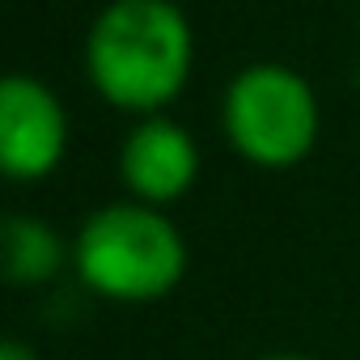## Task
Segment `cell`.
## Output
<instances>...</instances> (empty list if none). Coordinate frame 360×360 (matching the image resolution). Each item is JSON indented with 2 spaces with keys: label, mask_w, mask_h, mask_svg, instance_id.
Listing matches in <instances>:
<instances>
[{
  "label": "cell",
  "mask_w": 360,
  "mask_h": 360,
  "mask_svg": "<svg viewBox=\"0 0 360 360\" xmlns=\"http://www.w3.org/2000/svg\"><path fill=\"white\" fill-rule=\"evenodd\" d=\"M0 360H39V356L26 339H5L0 343Z\"/></svg>",
  "instance_id": "cell-7"
},
{
  "label": "cell",
  "mask_w": 360,
  "mask_h": 360,
  "mask_svg": "<svg viewBox=\"0 0 360 360\" xmlns=\"http://www.w3.org/2000/svg\"><path fill=\"white\" fill-rule=\"evenodd\" d=\"M178 5H183V0H178Z\"/></svg>",
  "instance_id": "cell-9"
},
{
  "label": "cell",
  "mask_w": 360,
  "mask_h": 360,
  "mask_svg": "<svg viewBox=\"0 0 360 360\" xmlns=\"http://www.w3.org/2000/svg\"><path fill=\"white\" fill-rule=\"evenodd\" d=\"M0 259H5V276L18 288H39L51 284L68 263H72V246H64L60 229L47 225L43 217H9L5 233H0Z\"/></svg>",
  "instance_id": "cell-6"
},
{
  "label": "cell",
  "mask_w": 360,
  "mask_h": 360,
  "mask_svg": "<svg viewBox=\"0 0 360 360\" xmlns=\"http://www.w3.org/2000/svg\"><path fill=\"white\" fill-rule=\"evenodd\" d=\"M72 123L60 94L34 72L0 81V169L13 183H43L68 157Z\"/></svg>",
  "instance_id": "cell-4"
},
{
  "label": "cell",
  "mask_w": 360,
  "mask_h": 360,
  "mask_svg": "<svg viewBox=\"0 0 360 360\" xmlns=\"http://www.w3.org/2000/svg\"><path fill=\"white\" fill-rule=\"evenodd\" d=\"M72 271L102 301L148 305L183 284L187 238L161 208L136 200L106 204L72 238Z\"/></svg>",
  "instance_id": "cell-2"
},
{
  "label": "cell",
  "mask_w": 360,
  "mask_h": 360,
  "mask_svg": "<svg viewBox=\"0 0 360 360\" xmlns=\"http://www.w3.org/2000/svg\"><path fill=\"white\" fill-rule=\"evenodd\" d=\"M195 30L178 0H110L85 34V77L123 115H161L187 89Z\"/></svg>",
  "instance_id": "cell-1"
},
{
  "label": "cell",
  "mask_w": 360,
  "mask_h": 360,
  "mask_svg": "<svg viewBox=\"0 0 360 360\" xmlns=\"http://www.w3.org/2000/svg\"><path fill=\"white\" fill-rule=\"evenodd\" d=\"M221 131L242 161L259 169H292L318 144L322 106L305 72L259 60L229 77L221 94Z\"/></svg>",
  "instance_id": "cell-3"
},
{
  "label": "cell",
  "mask_w": 360,
  "mask_h": 360,
  "mask_svg": "<svg viewBox=\"0 0 360 360\" xmlns=\"http://www.w3.org/2000/svg\"><path fill=\"white\" fill-rule=\"evenodd\" d=\"M255 360H318V356H305V352H267V356H255Z\"/></svg>",
  "instance_id": "cell-8"
},
{
  "label": "cell",
  "mask_w": 360,
  "mask_h": 360,
  "mask_svg": "<svg viewBox=\"0 0 360 360\" xmlns=\"http://www.w3.org/2000/svg\"><path fill=\"white\" fill-rule=\"evenodd\" d=\"M119 178L136 204L169 208L200 178V144L169 115L136 119L119 144Z\"/></svg>",
  "instance_id": "cell-5"
}]
</instances>
